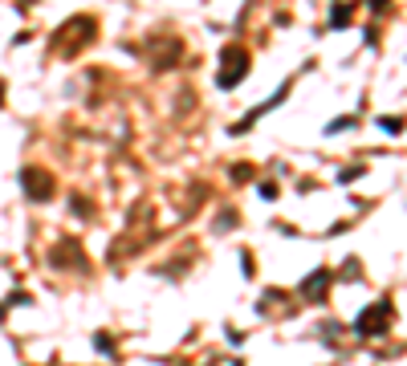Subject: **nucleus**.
<instances>
[{
	"label": "nucleus",
	"mask_w": 407,
	"mask_h": 366,
	"mask_svg": "<svg viewBox=\"0 0 407 366\" xmlns=\"http://www.w3.org/2000/svg\"><path fill=\"white\" fill-rule=\"evenodd\" d=\"M245 69H249V58H245V49H224V69H220V86H224V90H228V86H236Z\"/></svg>",
	"instance_id": "obj_1"
},
{
	"label": "nucleus",
	"mask_w": 407,
	"mask_h": 366,
	"mask_svg": "<svg viewBox=\"0 0 407 366\" xmlns=\"http://www.w3.org/2000/svg\"><path fill=\"white\" fill-rule=\"evenodd\" d=\"M21 183H25V191H29L33 200H49V195H53V180L41 175V171H25Z\"/></svg>",
	"instance_id": "obj_2"
},
{
	"label": "nucleus",
	"mask_w": 407,
	"mask_h": 366,
	"mask_svg": "<svg viewBox=\"0 0 407 366\" xmlns=\"http://www.w3.org/2000/svg\"><path fill=\"white\" fill-rule=\"evenodd\" d=\"M383 322H387V309H379V313H375V309H367V313L358 317V330H371V326H375V330H379Z\"/></svg>",
	"instance_id": "obj_3"
},
{
	"label": "nucleus",
	"mask_w": 407,
	"mask_h": 366,
	"mask_svg": "<svg viewBox=\"0 0 407 366\" xmlns=\"http://www.w3.org/2000/svg\"><path fill=\"white\" fill-rule=\"evenodd\" d=\"M379 4H383V0H371V8H379Z\"/></svg>",
	"instance_id": "obj_4"
}]
</instances>
